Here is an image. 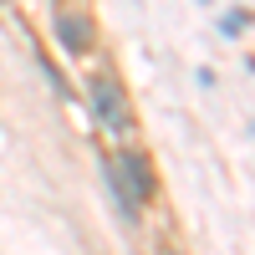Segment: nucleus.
<instances>
[{
	"mask_svg": "<svg viewBox=\"0 0 255 255\" xmlns=\"http://www.w3.org/2000/svg\"><path fill=\"white\" fill-rule=\"evenodd\" d=\"M102 174H108V189L118 194L123 215L138 220V209L153 199V174H148V158H143V153H118V158L102 163Z\"/></svg>",
	"mask_w": 255,
	"mask_h": 255,
	"instance_id": "nucleus-1",
	"label": "nucleus"
},
{
	"mask_svg": "<svg viewBox=\"0 0 255 255\" xmlns=\"http://www.w3.org/2000/svg\"><path fill=\"white\" fill-rule=\"evenodd\" d=\"M92 113H97V123L108 128V133H128V97H123V87L113 77H92Z\"/></svg>",
	"mask_w": 255,
	"mask_h": 255,
	"instance_id": "nucleus-2",
	"label": "nucleus"
},
{
	"mask_svg": "<svg viewBox=\"0 0 255 255\" xmlns=\"http://www.w3.org/2000/svg\"><path fill=\"white\" fill-rule=\"evenodd\" d=\"M56 36H61V46H67V51H87V46H92V26H87V15H72V10L56 15Z\"/></svg>",
	"mask_w": 255,
	"mask_h": 255,
	"instance_id": "nucleus-3",
	"label": "nucleus"
},
{
	"mask_svg": "<svg viewBox=\"0 0 255 255\" xmlns=\"http://www.w3.org/2000/svg\"><path fill=\"white\" fill-rule=\"evenodd\" d=\"M245 26H250V15H245V10H225V15H220V31H225V41H235Z\"/></svg>",
	"mask_w": 255,
	"mask_h": 255,
	"instance_id": "nucleus-4",
	"label": "nucleus"
}]
</instances>
